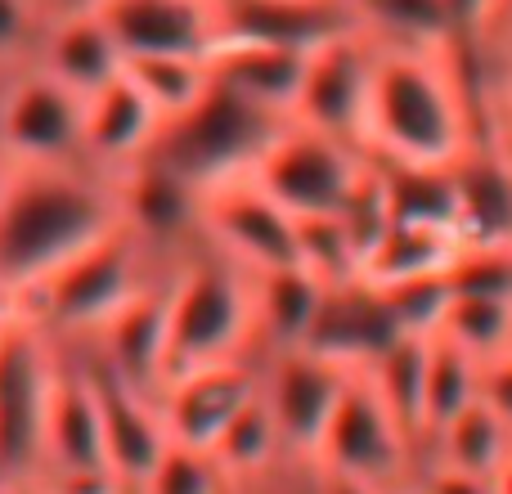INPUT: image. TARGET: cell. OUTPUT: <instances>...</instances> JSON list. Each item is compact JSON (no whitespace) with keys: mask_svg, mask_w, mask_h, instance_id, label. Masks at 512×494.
<instances>
[{"mask_svg":"<svg viewBox=\"0 0 512 494\" xmlns=\"http://www.w3.org/2000/svg\"><path fill=\"white\" fill-rule=\"evenodd\" d=\"M122 221V185L90 162H0V301L23 310Z\"/></svg>","mask_w":512,"mask_h":494,"instance_id":"cell-1","label":"cell"},{"mask_svg":"<svg viewBox=\"0 0 512 494\" xmlns=\"http://www.w3.org/2000/svg\"><path fill=\"white\" fill-rule=\"evenodd\" d=\"M481 140L463 45H378L364 153L405 167H454Z\"/></svg>","mask_w":512,"mask_h":494,"instance_id":"cell-2","label":"cell"},{"mask_svg":"<svg viewBox=\"0 0 512 494\" xmlns=\"http://www.w3.org/2000/svg\"><path fill=\"white\" fill-rule=\"evenodd\" d=\"M256 355L252 274L198 239L167 274V378Z\"/></svg>","mask_w":512,"mask_h":494,"instance_id":"cell-3","label":"cell"},{"mask_svg":"<svg viewBox=\"0 0 512 494\" xmlns=\"http://www.w3.org/2000/svg\"><path fill=\"white\" fill-rule=\"evenodd\" d=\"M171 265H176L171 256L149 247L122 221L113 234L86 247L77 261L63 265L23 310L32 319H41L45 333L59 337V342H90L131 301H140L153 283L167 279Z\"/></svg>","mask_w":512,"mask_h":494,"instance_id":"cell-4","label":"cell"},{"mask_svg":"<svg viewBox=\"0 0 512 494\" xmlns=\"http://www.w3.org/2000/svg\"><path fill=\"white\" fill-rule=\"evenodd\" d=\"M283 126H288V117L265 113L252 99L212 81V90L189 113L162 122L158 144L144 162L162 167L167 176H176L180 185H189L203 198L207 189L252 176L261 153L270 149Z\"/></svg>","mask_w":512,"mask_h":494,"instance_id":"cell-5","label":"cell"},{"mask_svg":"<svg viewBox=\"0 0 512 494\" xmlns=\"http://www.w3.org/2000/svg\"><path fill=\"white\" fill-rule=\"evenodd\" d=\"M59 342L27 310L0 319V490L18 494L41 472V436L50 409Z\"/></svg>","mask_w":512,"mask_h":494,"instance_id":"cell-6","label":"cell"},{"mask_svg":"<svg viewBox=\"0 0 512 494\" xmlns=\"http://www.w3.org/2000/svg\"><path fill=\"white\" fill-rule=\"evenodd\" d=\"M310 468L364 481V486H373L382 494H396L418 481L423 454L409 441L405 427L396 423L387 400L373 391L369 373L355 369L351 378H346V391H342V400H337L333 423H328Z\"/></svg>","mask_w":512,"mask_h":494,"instance_id":"cell-7","label":"cell"},{"mask_svg":"<svg viewBox=\"0 0 512 494\" xmlns=\"http://www.w3.org/2000/svg\"><path fill=\"white\" fill-rule=\"evenodd\" d=\"M373 158L351 140L324 135L315 126L288 122L274 144L261 153L252 180L297 221L310 216H337L351 194L360 189V180L369 176Z\"/></svg>","mask_w":512,"mask_h":494,"instance_id":"cell-8","label":"cell"},{"mask_svg":"<svg viewBox=\"0 0 512 494\" xmlns=\"http://www.w3.org/2000/svg\"><path fill=\"white\" fill-rule=\"evenodd\" d=\"M81 104L36 63L0 77V162L41 167L81 158Z\"/></svg>","mask_w":512,"mask_h":494,"instance_id":"cell-9","label":"cell"},{"mask_svg":"<svg viewBox=\"0 0 512 494\" xmlns=\"http://www.w3.org/2000/svg\"><path fill=\"white\" fill-rule=\"evenodd\" d=\"M355 369H342L328 355H315L306 346L292 351H261V400L274 414L292 468H310L315 450L324 441L333 409L346 391V378Z\"/></svg>","mask_w":512,"mask_h":494,"instance_id":"cell-10","label":"cell"},{"mask_svg":"<svg viewBox=\"0 0 512 494\" xmlns=\"http://www.w3.org/2000/svg\"><path fill=\"white\" fill-rule=\"evenodd\" d=\"M198 239L248 274L297 265V216L283 212L252 176L216 185L198 198Z\"/></svg>","mask_w":512,"mask_h":494,"instance_id":"cell-11","label":"cell"},{"mask_svg":"<svg viewBox=\"0 0 512 494\" xmlns=\"http://www.w3.org/2000/svg\"><path fill=\"white\" fill-rule=\"evenodd\" d=\"M59 477H113L104 454V414H99L95 378H90L86 355L68 342H59L36 481H59Z\"/></svg>","mask_w":512,"mask_h":494,"instance_id":"cell-12","label":"cell"},{"mask_svg":"<svg viewBox=\"0 0 512 494\" xmlns=\"http://www.w3.org/2000/svg\"><path fill=\"white\" fill-rule=\"evenodd\" d=\"M373 54L378 45L351 27V32L324 41L310 50L306 81H301L292 122L315 126L324 135L351 140L364 149V113H369V86H373Z\"/></svg>","mask_w":512,"mask_h":494,"instance_id":"cell-13","label":"cell"},{"mask_svg":"<svg viewBox=\"0 0 512 494\" xmlns=\"http://www.w3.org/2000/svg\"><path fill=\"white\" fill-rule=\"evenodd\" d=\"M256 391H261V355L176 373L158 391L167 436L176 445H194V450L212 454L234 418L256 400Z\"/></svg>","mask_w":512,"mask_h":494,"instance_id":"cell-14","label":"cell"},{"mask_svg":"<svg viewBox=\"0 0 512 494\" xmlns=\"http://www.w3.org/2000/svg\"><path fill=\"white\" fill-rule=\"evenodd\" d=\"M95 14L122 45V59H153V54L212 59L225 41L221 0H99Z\"/></svg>","mask_w":512,"mask_h":494,"instance_id":"cell-15","label":"cell"},{"mask_svg":"<svg viewBox=\"0 0 512 494\" xmlns=\"http://www.w3.org/2000/svg\"><path fill=\"white\" fill-rule=\"evenodd\" d=\"M158 135L162 113L149 104V95L135 86L126 68L81 104V162H90L113 180L140 167L153 153Z\"/></svg>","mask_w":512,"mask_h":494,"instance_id":"cell-16","label":"cell"},{"mask_svg":"<svg viewBox=\"0 0 512 494\" xmlns=\"http://www.w3.org/2000/svg\"><path fill=\"white\" fill-rule=\"evenodd\" d=\"M81 355H86L90 378H95V391H99L108 468H113L117 481H131L135 486V481L149 477V468L167 454V445H171L167 423H162V409H158V396H149V391L122 382L117 373H108L99 360H90V351H81Z\"/></svg>","mask_w":512,"mask_h":494,"instance_id":"cell-17","label":"cell"},{"mask_svg":"<svg viewBox=\"0 0 512 494\" xmlns=\"http://www.w3.org/2000/svg\"><path fill=\"white\" fill-rule=\"evenodd\" d=\"M27 63L50 72L77 99H90L99 86H108L126 68L122 45L113 41L108 23L95 9H54V14H45L36 50Z\"/></svg>","mask_w":512,"mask_h":494,"instance_id":"cell-18","label":"cell"},{"mask_svg":"<svg viewBox=\"0 0 512 494\" xmlns=\"http://www.w3.org/2000/svg\"><path fill=\"white\" fill-rule=\"evenodd\" d=\"M400 337L405 333L396 328L382 292L373 288V283L355 279V283H342V288L324 292V306H319L315 328H310V337H306V351L328 355V360L342 364V369H369Z\"/></svg>","mask_w":512,"mask_h":494,"instance_id":"cell-19","label":"cell"},{"mask_svg":"<svg viewBox=\"0 0 512 494\" xmlns=\"http://www.w3.org/2000/svg\"><path fill=\"white\" fill-rule=\"evenodd\" d=\"M454 230L463 247L512 243V149L477 140L454 162Z\"/></svg>","mask_w":512,"mask_h":494,"instance_id":"cell-20","label":"cell"},{"mask_svg":"<svg viewBox=\"0 0 512 494\" xmlns=\"http://www.w3.org/2000/svg\"><path fill=\"white\" fill-rule=\"evenodd\" d=\"M306 59H310V50L252 41V36H225L221 50L212 54V68L225 90H234V95L252 99L265 113L292 122L301 81H306Z\"/></svg>","mask_w":512,"mask_h":494,"instance_id":"cell-21","label":"cell"},{"mask_svg":"<svg viewBox=\"0 0 512 494\" xmlns=\"http://www.w3.org/2000/svg\"><path fill=\"white\" fill-rule=\"evenodd\" d=\"M324 283L301 265L252 274V301H256V355L261 351H292L306 346L315 315L324 306Z\"/></svg>","mask_w":512,"mask_h":494,"instance_id":"cell-22","label":"cell"},{"mask_svg":"<svg viewBox=\"0 0 512 494\" xmlns=\"http://www.w3.org/2000/svg\"><path fill=\"white\" fill-rule=\"evenodd\" d=\"M463 252L459 230L450 225H423V221H391L373 252L364 256V283L391 288V283L414 279H441L450 274L454 256Z\"/></svg>","mask_w":512,"mask_h":494,"instance_id":"cell-23","label":"cell"},{"mask_svg":"<svg viewBox=\"0 0 512 494\" xmlns=\"http://www.w3.org/2000/svg\"><path fill=\"white\" fill-rule=\"evenodd\" d=\"M481 400V360L450 346L445 337H427V373H423V454L432 441Z\"/></svg>","mask_w":512,"mask_h":494,"instance_id":"cell-24","label":"cell"},{"mask_svg":"<svg viewBox=\"0 0 512 494\" xmlns=\"http://www.w3.org/2000/svg\"><path fill=\"white\" fill-rule=\"evenodd\" d=\"M512 459V427L486 400L468 405L427 450V463H450V468L477 472V477H495Z\"/></svg>","mask_w":512,"mask_h":494,"instance_id":"cell-25","label":"cell"},{"mask_svg":"<svg viewBox=\"0 0 512 494\" xmlns=\"http://www.w3.org/2000/svg\"><path fill=\"white\" fill-rule=\"evenodd\" d=\"M373 45H459L441 0H346Z\"/></svg>","mask_w":512,"mask_h":494,"instance_id":"cell-26","label":"cell"},{"mask_svg":"<svg viewBox=\"0 0 512 494\" xmlns=\"http://www.w3.org/2000/svg\"><path fill=\"white\" fill-rule=\"evenodd\" d=\"M364 373H369L373 391L387 400V409L396 414V423L405 427L409 441H414L418 454H423V373H427V337H400V342L387 346V351H382ZM423 463H427V454H423Z\"/></svg>","mask_w":512,"mask_h":494,"instance_id":"cell-27","label":"cell"},{"mask_svg":"<svg viewBox=\"0 0 512 494\" xmlns=\"http://www.w3.org/2000/svg\"><path fill=\"white\" fill-rule=\"evenodd\" d=\"M373 167H378L391 221H423L454 230V167H405V162L378 158Z\"/></svg>","mask_w":512,"mask_h":494,"instance_id":"cell-28","label":"cell"},{"mask_svg":"<svg viewBox=\"0 0 512 494\" xmlns=\"http://www.w3.org/2000/svg\"><path fill=\"white\" fill-rule=\"evenodd\" d=\"M131 81L149 95V104L162 113V122L189 113L212 90L216 68L203 54H153V59H126Z\"/></svg>","mask_w":512,"mask_h":494,"instance_id":"cell-29","label":"cell"},{"mask_svg":"<svg viewBox=\"0 0 512 494\" xmlns=\"http://www.w3.org/2000/svg\"><path fill=\"white\" fill-rule=\"evenodd\" d=\"M436 337L468 351L472 360L490 364L495 355L512 351V301L481 297V292H450V306H445Z\"/></svg>","mask_w":512,"mask_h":494,"instance_id":"cell-30","label":"cell"},{"mask_svg":"<svg viewBox=\"0 0 512 494\" xmlns=\"http://www.w3.org/2000/svg\"><path fill=\"white\" fill-rule=\"evenodd\" d=\"M297 265L315 274L324 288H342V283L364 279V256L355 247L351 230L342 225V216L297 221Z\"/></svg>","mask_w":512,"mask_h":494,"instance_id":"cell-31","label":"cell"},{"mask_svg":"<svg viewBox=\"0 0 512 494\" xmlns=\"http://www.w3.org/2000/svg\"><path fill=\"white\" fill-rule=\"evenodd\" d=\"M135 486H140V494H216L225 486V472L207 450L171 441L167 454L149 468V477L135 481Z\"/></svg>","mask_w":512,"mask_h":494,"instance_id":"cell-32","label":"cell"},{"mask_svg":"<svg viewBox=\"0 0 512 494\" xmlns=\"http://www.w3.org/2000/svg\"><path fill=\"white\" fill-rule=\"evenodd\" d=\"M382 301H387L391 319L405 337H436L445 319V306H450V274L441 279H414V283H391V288H378Z\"/></svg>","mask_w":512,"mask_h":494,"instance_id":"cell-33","label":"cell"},{"mask_svg":"<svg viewBox=\"0 0 512 494\" xmlns=\"http://www.w3.org/2000/svg\"><path fill=\"white\" fill-rule=\"evenodd\" d=\"M450 288L512 301V243L463 247V252L454 256V265H450Z\"/></svg>","mask_w":512,"mask_h":494,"instance_id":"cell-34","label":"cell"},{"mask_svg":"<svg viewBox=\"0 0 512 494\" xmlns=\"http://www.w3.org/2000/svg\"><path fill=\"white\" fill-rule=\"evenodd\" d=\"M45 9L41 0H0V72L23 68L36 50Z\"/></svg>","mask_w":512,"mask_h":494,"instance_id":"cell-35","label":"cell"},{"mask_svg":"<svg viewBox=\"0 0 512 494\" xmlns=\"http://www.w3.org/2000/svg\"><path fill=\"white\" fill-rule=\"evenodd\" d=\"M445 5V18H450V32L459 45H472L490 23H495L499 5L504 0H441Z\"/></svg>","mask_w":512,"mask_h":494,"instance_id":"cell-36","label":"cell"},{"mask_svg":"<svg viewBox=\"0 0 512 494\" xmlns=\"http://www.w3.org/2000/svg\"><path fill=\"white\" fill-rule=\"evenodd\" d=\"M418 481L427 494H495V477H477V472L450 468V463H423Z\"/></svg>","mask_w":512,"mask_h":494,"instance_id":"cell-37","label":"cell"},{"mask_svg":"<svg viewBox=\"0 0 512 494\" xmlns=\"http://www.w3.org/2000/svg\"><path fill=\"white\" fill-rule=\"evenodd\" d=\"M481 400L512 427V351L481 364Z\"/></svg>","mask_w":512,"mask_h":494,"instance_id":"cell-38","label":"cell"},{"mask_svg":"<svg viewBox=\"0 0 512 494\" xmlns=\"http://www.w3.org/2000/svg\"><path fill=\"white\" fill-rule=\"evenodd\" d=\"M306 481L315 494H382L364 481H351V477H333V472H319V468H306Z\"/></svg>","mask_w":512,"mask_h":494,"instance_id":"cell-39","label":"cell"},{"mask_svg":"<svg viewBox=\"0 0 512 494\" xmlns=\"http://www.w3.org/2000/svg\"><path fill=\"white\" fill-rule=\"evenodd\" d=\"M279 494H315L310 490V481H306V468H292L288 477L279 481Z\"/></svg>","mask_w":512,"mask_h":494,"instance_id":"cell-40","label":"cell"},{"mask_svg":"<svg viewBox=\"0 0 512 494\" xmlns=\"http://www.w3.org/2000/svg\"><path fill=\"white\" fill-rule=\"evenodd\" d=\"M216 494H279V481H274V486H248V481H230V477H225V486Z\"/></svg>","mask_w":512,"mask_h":494,"instance_id":"cell-41","label":"cell"},{"mask_svg":"<svg viewBox=\"0 0 512 494\" xmlns=\"http://www.w3.org/2000/svg\"><path fill=\"white\" fill-rule=\"evenodd\" d=\"M495 494H512V459L495 472Z\"/></svg>","mask_w":512,"mask_h":494,"instance_id":"cell-42","label":"cell"},{"mask_svg":"<svg viewBox=\"0 0 512 494\" xmlns=\"http://www.w3.org/2000/svg\"><path fill=\"white\" fill-rule=\"evenodd\" d=\"M396 494H427V490H423V481H414V486H405V490H396Z\"/></svg>","mask_w":512,"mask_h":494,"instance_id":"cell-43","label":"cell"},{"mask_svg":"<svg viewBox=\"0 0 512 494\" xmlns=\"http://www.w3.org/2000/svg\"><path fill=\"white\" fill-rule=\"evenodd\" d=\"M18 494H54V490H45V486H23Z\"/></svg>","mask_w":512,"mask_h":494,"instance_id":"cell-44","label":"cell"},{"mask_svg":"<svg viewBox=\"0 0 512 494\" xmlns=\"http://www.w3.org/2000/svg\"><path fill=\"white\" fill-rule=\"evenodd\" d=\"M117 494H140V486H131V481H122V486H117Z\"/></svg>","mask_w":512,"mask_h":494,"instance_id":"cell-45","label":"cell"},{"mask_svg":"<svg viewBox=\"0 0 512 494\" xmlns=\"http://www.w3.org/2000/svg\"><path fill=\"white\" fill-rule=\"evenodd\" d=\"M41 9H45V0H41Z\"/></svg>","mask_w":512,"mask_h":494,"instance_id":"cell-46","label":"cell"},{"mask_svg":"<svg viewBox=\"0 0 512 494\" xmlns=\"http://www.w3.org/2000/svg\"><path fill=\"white\" fill-rule=\"evenodd\" d=\"M0 77H5V72H0Z\"/></svg>","mask_w":512,"mask_h":494,"instance_id":"cell-47","label":"cell"}]
</instances>
